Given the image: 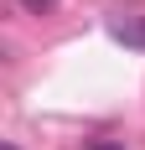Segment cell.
<instances>
[{"label": "cell", "instance_id": "obj_1", "mask_svg": "<svg viewBox=\"0 0 145 150\" xmlns=\"http://www.w3.org/2000/svg\"><path fill=\"white\" fill-rule=\"evenodd\" d=\"M109 36H114V42H124V47H135V52H145V11L114 16V21H109Z\"/></svg>", "mask_w": 145, "mask_h": 150}, {"label": "cell", "instance_id": "obj_3", "mask_svg": "<svg viewBox=\"0 0 145 150\" xmlns=\"http://www.w3.org/2000/svg\"><path fill=\"white\" fill-rule=\"evenodd\" d=\"M88 150H124V145H114V140H93Z\"/></svg>", "mask_w": 145, "mask_h": 150}, {"label": "cell", "instance_id": "obj_4", "mask_svg": "<svg viewBox=\"0 0 145 150\" xmlns=\"http://www.w3.org/2000/svg\"><path fill=\"white\" fill-rule=\"evenodd\" d=\"M0 150H21V145H0Z\"/></svg>", "mask_w": 145, "mask_h": 150}, {"label": "cell", "instance_id": "obj_2", "mask_svg": "<svg viewBox=\"0 0 145 150\" xmlns=\"http://www.w3.org/2000/svg\"><path fill=\"white\" fill-rule=\"evenodd\" d=\"M57 0H21V11H31V16H42V11H52Z\"/></svg>", "mask_w": 145, "mask_h": 150}]
</instances>
